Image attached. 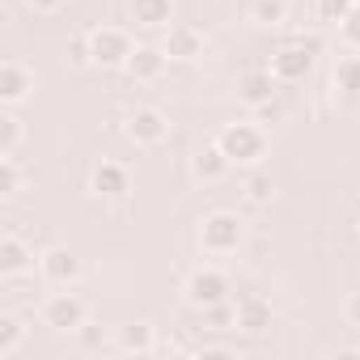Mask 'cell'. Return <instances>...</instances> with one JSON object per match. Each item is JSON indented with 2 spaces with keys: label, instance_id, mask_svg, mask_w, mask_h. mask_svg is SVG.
<instances>
[{
  "label": "cell",
  "instance_id": "obj_1",
  "mask_svg": "<svg viewBox=\"0 0 360 360\" xmlns=\"http://www.w3.org/2000/svg\"><path fill=\"white\" fill-rule=\"evenodd\" d=\"M217 144L225 148L229 161L250 165V161H259V157L267 153V131H263L259 123H229V127L217 136Z\"/></svg>",
  "mask_w": 360,
  "mask_h": 360
},
{
  "label": "cell",
  "instance_id": "obj_2",
  "mask_svg": "<svg viewBox=\"0 0 360 360\" xmlns=\"http://www.w3.org/2000/svg\"><path fill=\"white\" fill-rule=\"evenodd\" d=\"M242 242H246L242 217H233V212H212V217H204V225H200V246H204L208 255H233Z\"/></svg>",
  "mask_w": 360,
  "mask_h": 360
},
{
  "label": "cell",
  "instance_id": "obj_3",
  "mask_svg": "<svg viewBox=\"0 0 360 360\" xmlns=\"http://www.w3.org/2000/svg\"><path fill=\"white\" fill-rule=\"evenodd\" d=\"M314 56H318V43L314 39H301V43H284L276 56H271V77L280 85H297L314 72Z\"/></svg>",
  "mask_w": 360,
  "mask_h": 360
},
{
  "label": "cell",
  "instance_id": "obj_4",
  "mask_svg": "<svg viewBox=\"0 0 360 360\" xmlns=\"http://www.w3.org/2000/svg\"><path fill=\"white\" fill-rule=\"evenodd\" d=\"M183 297H187V305H195V309H212V305L229 301V276L217 271V267H200V271L187 276Z\"/></svg>",
  "mask_w": 360,
  "mask_h": 360
},
{
  "label": "cell",
  "instance_id": "obj_5",
  "mask_svg": "<svg viewBox=\"0 0 360 360\" xmlns=\"http://www.w3.org/2000/svg\"><path fill=\"white\" fill-rule=\"evenodd\" d=\"M89 47H94V64L98 68H127V56L136 51L131 39H127V30H119V26L89 30Z\"/></svg>",
  "mask_w": 360,
  "mask_h": 360
},
{
  "label": "cell",
  "instance_id": "obj_6",
  "mask_svg": "<svg viewBox=\"0 0 360 360\" xmlns=\"http://www.w3.org/2000/svg\"><path fill=\"white\" fill-rule=\"evenodd\" d=\"M89 322V309H85V301L77 297V292H56V297H47V305H43V326H51V330H81Z\"/></svg>",
  "mask_w": 360,
  "mask_h": 360
},
{
  "label": "cell",
  "instance_id": "obj_7",
  "mask_svg": "<svg viewBox=\"0 0 360 360\" xmlns=\"http://www.w3.org/2000/svg\"><path fill=\"white\" fill-rule=\"evenodd\" d=\"M165 136H169V123H165V115H161L157 106H140V110L127 115V140H131V144L153 148V144H161Z\"/></svg>",
  "mask_w": 360,
  "mask_h": 360
},
{
  "label": "cell",
  "instance_id": "obj_8",
  "mask_svg": "<svg viewBox=\"0 0 360 360\" xmlns=\"http://www.w3.org/2000/svg\"><path fill=\"white\" fill-rule=\"evenodd\" d=\"M34 89V72L22 60H5L0 64V102L5 106H22Z\"/></svg>",
  "mask_w": 360,
  "mask_h": 360
},
{
  "label": "cell",
  "instance_id": "obj_9",
  "mask_svg": "<svg viewBox=\"0 0 360 360\" xmlns=\"http://www.w3.org/2000/svg\"><path fill=\"white\" fill-rule=\"evenodd\" d=\"M165 56L169 60H195V56H204V30L200 26H187V22H174L169 30H165Z\"/></svg>",
  "mask_w": 360,
  "mask_h": 360
},
{
  "label": "cell",
  "instance_id": "obj_10",
  "mask_svg": "<svg viewBox=\"0 0 360 360\" xmlns=\"http://www.w3.org/2000/svg\"><path fill=\"white\" fill-rule=\"evenodd\" d=\"M39 267H43V276H47L51 284H72V280L81 276V259H77L68 246L43 250V255H39Z\"/></svg>",
  "mask_w": 360,
  "mask_h": 360
},
{
  "label": "cell",
  "instance_id": "obj_11",
  "mask_svg": "<svg viewBox=\"0 0 360 360\" xmlns=\"http://www.w3.org/2000/svg\"><path fill=\"white\" fill-rule=\"evenodd\" d=\"M276 322V309H271V301H263V297H242L238 301V309H233V326H242V330H250V335H263L267 326Z\"/></svg>",
  "mask_w": 360,
  "mask_h": 360
},
{
  "label": "cell",
  "instance_id": "obj_12",
  "mask_svg": "<svg viewBox=\"0 0 360 360\" xmlns=\"http://www.w3.org/2000/svg\"><path fill=\"white\" fill-rule=\"evenodd\" d=\"M165 47H148V43H140L131 56H127V77L131 81H157L161 72H165Z\"/></svg>",
  "mask_w": 360,
  "mask_h": 360
},
{
  "label": "cell",
  "instance_id": "obj_13",
  "mask_svg": "<svg viewBox=\"0 0 360 360\" xmlns=\"http://www.w3.org/2000/svg\"><path fill=\"white\" fill-rule=\"evenodd\" d=\"M34 267V250L22 242V238H0V276L5 280H13V276H22V271H30Z\"/></svg>",
  "mask_w": 360,
  "mask_h": 360
},
{
  "label": "cell",
  "instance_id": "obj_14",
  "mask_svg": "<svg viewBox=\"0 0 360 360\" xmlns=\"http://www.w3.org/2000/svg\"><path fill=\"white\" fill-rule=\"evenodd\" d=\"M276 85H280V81L271 77V68H259V72H246V77L238 81V98H242L246 106H255V110H259L263 102H271V98H276Z\"/></svg>",
  "mask_w": 360,
  "mask_h": 360
},
{
  "label": "cell",
  "instance_id": "obj_15",
  "mask_svg": "<svg viewBox=\"0 0 360 360\" xmlns=\"http://www.w3.org/2000/svg\"><path fill=\"white\" fill-rule=\"evenodd\" d=\"M127 9H131V22H136V26L161 30V26H169V18H174V0H127Z\"/></svg>",
  "mask_w": 360,
  "mask_h": 360
},
{
  "label": "cell",
  "instance_id": "obj_16",
  "mask_svg": "<svg viewBox=\"0 0 360 360\" xmlns=\"http://www.w3.org/2000/svg\"><path fill=\"white\" fill-rule=\"evenodd\" d=\"M229 157H225V148L221 144H208V148H200L195 153V161H191V169H195V178L200 183H221V178L229 174Z\"/></svg>",
  "mask_w": 360,
  "mask_h": 360
},
{
  "label": "cell",
  "instance_id": "obj_17",
  "mask_svg": "<svg viewBox=\"0 0 360 360\" xmlns=\"http://www.w3.org/2000/svg\"><path fill=\"white\" fill-rule=\"evenodd\" d=\"M119 352H136V356L157 352V330H153L148 322H127V326H119Z\"/></svg>",
  "mask_w": 360,
  "mask_h": 360
},
{
  "label": "cell",
  "instance_id": "obj_18",
  "mask_svg": "<svg viewBox=\"0 0 360 360\" xmlns=\"http://www.w3.org/2000/svg\"><path fill=\"white\" fill-rule=\"evenodd\" d=\"M94 191L98 195H123L127 191V169L119 161H102L94 169Z\"/></svg>",
  "mask_w": 360,
  "mask_h": 360
},
{
  "label": "cell",
  "instance_id": "obj_19",
  "mask_svg": "<svg viewBox=\"0 0 360 360\" xmlns=\"http://www.w3.org/2000/svg\"><path fill=\"white\" fill-rule=\"evenodd\" d=\"M335 89L339 94H347V98H360V56H343L339 64H335Z\"/></svg>",
  "mask_w": 360,
  "mask_h": 360
},
{
  "label": "cell",
  "instance_id": "obj_20",
  "mask_svg": "<svg viewBox=\"0 0 360 360\" xmlns=\"http://www.w3.org/2000/svg\"><path fill=\"white\" fill-rule=\"evenodd\" d=\"M22 119L18 115H0V157H13L18 144H22Z\"/></svg>",
  "mask_w": 360,
  "mask_h": 360
},
{
  "label": "cell",
  "instance_id": "obj_21",
  "mask_svg": "<svg viewBox=\"0 0 360 360\" xmlns=\"http://www.w3.org/2000/svg\"><path fill=\"white\" fill-rule=\"evenodd\" d=\"M22 335H26V326H22L13 314H5V318H0V360H5V356H13V352L22 347Z\"/></svg>",
  "mask_w": 360,
  "mask_h": 360
},
{
  "label": "cell",
  "instance_id": "obj_22",
  "mask_svg": "<svg viewBox=\"0 0 360 360\" xmlns=\"http://www.w3.org/2000/svg\"><path fill=\"white\" fill-rule=\"evenodd\" d=\"M26 183V174L18 165V157H0V195H18Z\"/></svg>",
  "mask_w": 360,
  "mask_h": 360
},
{
  "label": "cell",
  "instance_id": "obj_23",
  "mask_svg": "<svg viewBox=\"0 0 360 360\" xmlns=\"http://www.w3.org/2000/svg\"><path fill=\"white\" fill-rule=\"evenodd\" d=\"M246 195H250V204H271V195H276V178H271L267 169L250 174V178H246Z\"/></svg>",
  "mask_w": 360,
  "mask_h": 360
},
{
  "label": "cell",
  "instance_id": "obj_24",
  "mask_svg": "<svg viewBox=\"0 0 360 360\" xmlns=\"http://www.w3.org/2000/svg\"><path fill=\"white\" fill-rule=\"evenodd\" d=\"M250 18H255L259 26H280V22L288 18V5H284V0H255Z\"/></svg>",
  "mask_w": 360,
  "mask_h": 360
},
{
  "label": "cell",
  "instance_id": "obj_25",
  "mask_svg": "<svg viewBox=\"0 0 360 360\" xmlns=\"http://www.w3.org/2000/svg\"><path fill=\"white\" fill-rule=\"evenodd\" d=\"M68 64H72V68H89V64H94L89 34H72V39H68Z\"/></svg>",
  "mask_w": 360,
  "mask_h": 360
},
{
  "label": "cell",
  "instance_id": "obj_26",
  "mask_svg": "<svg viewBox=\"0 0 360 360\" xmlns=\"http://www.w3.org/2000/svg\"><path fill=\"white\" fill-rule=\"evenodd\" d=\"M352 5H356V0H314V9H318V18L322 22H343L347 13H352Z\"/></svg>",
  "mask_w": 360,
  "mask_h": 360
},
{
  "label": "cell",
  "instance_id": "obj_27",
  "mask_svg": "<svg viewBox=\"0 0 360 360\" xmlns=\"http://www.w3.org/2000/svg\"><path fill=\"white\" fill-rule=\"evenodd\" d=\"M339 34H343V43H347L352 51H360V0L352 5V13L339 22Z\"/></svg>",
  "mask_w": 360,
  "mask_h": 360
},
{
  "label": "cell",
  "instance_id": "obj_28",
  "mask_svg": "<svg viewBox=\"0 0 360 360\" xmlns=\"http://www.w3.org/2000/svg\"><path fill=\"white\" fill-rule=\"evenodd\" d=\"M280 119H284V106H280V102H276V98H271V102H263V106H259V123H280Z\"/></svg>",
  "mask_w": 360,
  "mask_h": 360
},
{
  "label": "cell",
  "instance_id": "obj_29",
  "mask_svg": "<svg viewBox=\"0 0 360 360\" xmlns=\"http://www.w3.org/2000/svg\"><path fill=\"white\" fill-rule=\"evenodd\" d=\"M343 318H347V326H356V330H360V292H352V297H347Z\"/></svg>",
  "mask_w": 360,
  "mask_h": 360
},
{
  "label": "cell",
  "instance_id": "obj_30",
  "mask_svg": "<svg viewBox=\"0 0 360 360\" xmlns=\"http://www.w3.org/2000/svg\"><path fill=\"white\" fill-rule=\"evenodd\" d=\"M30 9H34V13H60L64 0H30Z\"/></svg>",
  "mask_w": 360,
  "mask_h": 360
}]
</instances>
